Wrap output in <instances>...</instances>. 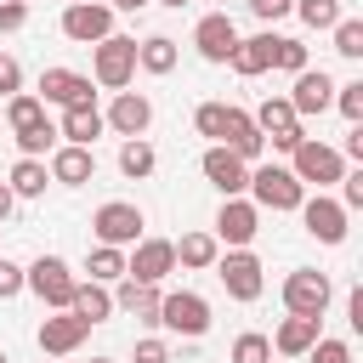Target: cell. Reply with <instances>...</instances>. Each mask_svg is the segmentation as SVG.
Returning <instances> with one entry per match:
<instances>
[{"label":"cell","mask_w":363,"mask_h":363,"mask_svg":"<svg viewBox=\"0 0 363 363\" xmlns=\"http://www.w3.org/2000/svg\"><path fill=\"white\" fill-rule=\"evenodd\" d=\"M153 323L182 335V340H199V335H210V301L193 295V289H170V295H159V318Z\"/></svg>","instance_id":"cell-4"},{"label":"cell","mask_w":363,"mask_h":363,"mask_svg":"<svg viewBox=\"0 0 363 363\" xmlns=\"http://www.w3.org/2000/svg\"><path fill=\"white\" fill-rule=\"evenodd\" d=\"M11 295H23V267L0 255V301H11Z\"/></svg>","instance_id":"cell-44"},{"label":"cell","mask_w":363,"mask_h":363,"mask_svg":"<svg viewBox=\"0 0 363 363\" xmlns=\"http://www.w3.org/2000/svg\"><path fill=\"white\" fill-rule=\"evenodd\" d=\"M255 233H261V210H255L244 193H238V199H221V210H216V244H227V250H250Z\"/></svg>","instance_id":"cell-11"},{"label":"cell","mask_w":363,"mask_h":363,"mask_svg":"<svg viewBox=\"0 0 363 363\" xmlns=\"http://www.w3.org/2000/svg\"><path fill=\"white\" fill-rule=\"evenodd\" d=\"M272 68H284V74H301V68H306V45H301V40H284V34H278Z\"/></svg>","instance_id":"cell-39"},{"label":"cell","mask_w":363,"mask_h":363,"mask_svg":"<svg viewBox=\"0 0 363 363\" xmlns=\"http://www.w3.org/2000/svg\"><path fill=\"white\" fill-rule=\"evenodd\" d=\"M85 272H91L96 284H119V278H125V250H113V244H96V250L85 255Z\"/></svg>","instance_id":"cell-32"},{"label":"cell","mask_w":363,"mask_h":363,"mask_svg":"<svg viewBox=\"0 0 363 363\" xmlns=\"http://www.w3.org/2000/svg\"><path fill=\"white\" fill-rule=\"evenodd\" d=\"M34 96H40L45 108H79V102H96V91H91V74H74V68H45Z\"/></svg>","instance_id":"cell-14"},{"label":"cell","mask_w":363,"mask_h":363,"mask_svg":"<svg viewBox=\"0 0 363 363\" xmlns=\"http://www.w3.org/2000/svg\"><path fill=\"white\" fill-rule=\"evenodd\" d=\"M289 11H301V23L306 28H335L346 11H340V0H295Z\"/></svg>","instance_id":"cell-34"},{"label":"cell","mask_w":363,"mask_h":363,"mask_svg":"<svg viewBox=\"0 0 363 363\" xmlns=\"http://www.w3.org/2000/svg\"><path fill=\"white\" fill-rule=\"evenodd\" d=\"M23 6H28V0H23Z\"/></svg>","instance_id":"cell-56"},{"label":"cell","mask_w":363,"mask_h":363,"mask_svg":"<svg viewBox=\"0 0 363 363\" xmlns=\"http://www.w3.org/2000/svg\"><path fill=\"white\" fill-rule=\"evenodd\" d=\"M216 255H221L216 233H182V244H176V267H193V272L216 267Z\"/></svg>","instance_id":"cell-26"},{"label":"cell","mask_w":363,"mask_h":363,"mask_svg":"<svg viewBox=\"0 0 363 363\" xmlns=\"http://www.w3.org/2000/svg\"><path fill=\"white\" fill-rule=\"evenodd\" d=\"M335 51L340 57H363V17H340L335 23Z\"/></svg>","instance_id":"cell-37"},{"label":"cell","mask_w":363,"mask_h":363,"mask_svg":"<svg viewBox=\"0 0 363 363\" xmlns=\"http://www.w3.org/2000/svg\"><path fill=\"white\" fill-rule=\"evenodd\" d=\"M11 91H23V62L11 51H0V96H11Z\"/></svg>","instance_id":"cell-41"},{"label":"cell","mask_w":363,"mask_h":363,"mask_svg":"<svg viewBox=\"0 0 363 363\" xmlns=\"http://www.w3.org/2000/svg\"><path fill=\"white\" fill-rule=\"evenodd\" d=\"M108 6H113V11H147L153 0H108Z\"/></svg>","instance_id":"cell-51"},{"label":"cell","mask_w":363,"mask_h":363,"mask_svg":"<svg viewBox=\"0 0 363 363\" xmlns=\"http://www.w3.org/2000/svg\"><path fill=\"white\" fill-rule=\"evenodd\" d=\"M17 199H40L45 187H51V170H45V159H17L11 164V182H6Z\"/></svg>","instance_id":"cell-27"},{"label":"cell","mask_w":363,"mask_h":363,"mask_svg":"<svg viewBox=\"0 0 363 363\" xmlns=\"http://www.w3.org/2000/svg\"><path fill=\"white\" fill-rule=\"evenodd\" d=\"M0 363H11V357H6V352H0Z\"/></svg>","instance_id":"cell-54"},{"label":"cell","mask_w":363,"mask_h":363,"mask_svg":"<svg viewBox=\"0 0 363 363\" xmlns=\"http://www.w3.org/2000/svg\"><path fill=\"white\" fill-rule=\"evenodd\" d=\"M306 357H312V363H357L346 340H323V335H318V340L306 346Z\"/></svg>","instance_id":"cell-40"},{"label":"cell","mask_w":363,"mask_h":363,"mask_svg":"<svg viewBox=\"0 0 363 363\" xmlns=\"http://www.w3.org/2000/svg\"><path fill=\"white\" fill-rule=\"evenodd\" d=\"M221 147H233L244 164H261V153H267V136H261V125L244 113V108H233L227 102V125H221Z\"/></svg>","instance_id":"cell-18"},{"label":"cell","mask_w":363,"mask_h":363,"mask_svg":"<svg viewBox=\"0 0 363 363\" xmlns=\"http://www.w3.org/2000/svg\"><path fill=\"white\" fill-rule=\"evenodd\" d=\"M85 335H91V323H85V318H74V312L40 318V329H34V340H40V352H45V357H68V352H79V346H85Z\"/></svg>","instance_id":"cell-15"},{"label":"cell","mask_w":363,"mask_h":363,"mask_svg":"<svg viewBox=\"0 0 363 363\" xmlns=\"http://www.w3.org/2000/svg\"><path fill=\"white\" fill-rule=\"evenodd\" d=\"M136 363H170V346L159 335H147V340H136Z\"/></svg>","instance_id":"cell-45"},{"label":"cell","mask_w":363,"mask_h":363,"mask_svg":"<svg viewBox=\"0 0 363 363\" xmlns=\"http://www.w3.org/2000/svg\"><path fill=\"white\" fill-rule=\"evenodd\" d=\"M289 108H295V119H312V113L335 108V79L323 68H301L295 85H289Z\"/></svg>","instance_id":"cell-16"},{"label":"cell","mask_w":363,"mask_h":363,"mask_svg":"<svg viewBox=\"0 0 363 363\" xmlns=\"http://www.w3.org/2000/svg\"><path fill=\"white\" fill-rule=\"evenodd\" d=\"M113 312H130L136 323H153V318H159V284L119 278V289H113Z\"/></svg>","instance_id":"cell-23"},{"label":"cell","mask_w":363,"mask_h":363,"mask_svg":"<svg viewBox=\"0 0 363 363\" xmlns=\"http://www.w3.org/2000/svg\"><path fill=\"white\" fill-rule=\"evenodd\" d=\"M130 74H136V40L130 34H108V40L91 45V79L102 91H125Z\"/></svg>","instance_id":"cell-3"},{"label":"cell","mask_w":363,"mask_h":363,"mask_svg":"<svg viewBox=\"0 0 363 363\" xmlns=\"http://www.w3.org/2000/svg\"><path fill=\"white\" fill-rule=\"evenodd\" d=\"M153 164H159L153 142H147V136H125V147H119V170H125L130 182H142V176H153Z\"/></svg>","instance_id":"cell-29"},{"label":"cell","mask_w":363,"mask_h":363,"mask_svg":"<svg viewBox=\"0 0 363 363\" xmlns=\"http://www.w3.org/2000/svg\"><path fill=\"white\" fill-rule=\"evenodd\" d=\"M74 267L62 261V255H40L34 267H23V289H34L51 312H68V295H74Z\"/></svg>","instance_id":"cell-5"},{"label":"cell","mask_w":363,"mask_h":363,"mask_svg":"<svg viewBox=\"0 0 363 363\" xmlns=\"http://www.w3.org/2000/svg\"><path fill=\"white\" fill-rule=\"evenodd\" d=\"M250 119L261 125V136H278V130H295V125H301V119H295V108H289V96H267Z\"/></svg>","instance_id":"cell-30"},{"label":"cell","mask_w":363,"mask_h":363,"mask_svg":"<svg viewBox=\"0 0 363 363\" xmlns=\"http://www.w3.org/2000/svg\"><path fill=\"white\" fill-rule=\"evenodd\" d=\"M62 6H74V0H62Z\"/></svg>","instance_id":"cell-55"},{"label":"cell","mask_w":363,"mask_h":363,"mask_svg":"<svg viewBox=\"0 0 363 363\" xmlns=\"http://www.w3.org/2000/svg\"><path fill=\"white\" fill-rule=\"evenodd\" d=\"M193 45H199V57H204V62H227V57H233V45H238V28H233V17H227V11H210V17H199V28H193Z\"/></svg>","instance_id":"cell-19"},{"label":"cell","mask_w":363,"mask_h":363,"mask_svg":"<svg viewBox=\"0 0 363 363\" xmlns=\"http://www.w3.org/2000/svg\"><path fill=\"white\" fill-rule=\"evenodd\" d=\"M340 204L346 210H363V170H346L340 176Z\"/></svg>","instance_id":"cell-42"},{"label":"cell","mask_w":363,"mask_h":363,"mask_svg":"<svg viewBox=\"0 0 363 363\" xmlns=\"http://www.w3.org/2000/svg\"><path fill=\"white\" fill-rule=\"evenodd\" d=\"M301 227L318 238V244H346V227H352V210L329 193H312L301 199Z\"/></svg>","instance_id":"cell-9"},{"label":"cell","mask_w":363,"mask_h":363,"mask_svg":"<svg viewBox=\"0 0 363 363\" xmlns=\"http://www.w3.org/2000/svg\"><path fill=\"white\" fill-rule=\"evenodd\" d=\"M199 170H204V182H210L221 199H238V193L250 187V164H244L233 147H221V142H210V147H204Z\"/></svg>","instance_id":"cell-13"},{"label":"cell","mask_w":363,"mask_h":363,"mask_svg":"<svg viewBox=\"0 0 363 363\" xmlns=\"http://www.w3.org/2000/svg\"><path fill=\"white\" fill-rule=\"evenodd\" d=\"M289 170H295V182H301V187L329 193V187L346 176V159H340V147H329V142H318V136H301V142H295V153H289Z\"/></svg>","instance_id":"cell-1"},{"label":"cell","mask_w":363,"mask_h":363,"mask_svg":"<svg viewBox=\"0 0 363 363\" xmlns=\"http://www.w3.org/2000/svg\"><path fill=\"white\" fill-rule=\"evenodd\" d=\"M250 204L255 210H301V199H306V187L295 182V170L289 164H250Z\"/></svg>","instance_id":"cell-2"},{"label":"cell","mask_w":363,"mask_h":363,"mask_svg":"<svg viewBox=\"0 0 363 363\" xmlns=\"http://www.w3.org/2000/svg\"><path fill=\"white\" fill-rule=\"evenodd\" d=\"M102 130H108V119H102V108H96V102L62 108V125H57V136H62V142H74V147H91Z\"/></svg>","instance_id":"cell-22"},{"label":"cell","mask_w":363,"mask_h":363,"mask_svg":"<svg viewBox=\"0 0 363 363\" xmlns=\"http://www.w3.org/2000/svg\"><path fill=\"white\" fill-rule=\"evenodd\" d=\"M221 125H227V102H199V108H193V130H199V136L221 142Z\"/></svg>","instance_id":"cell-35"},{"label":"cell","mask_w":363,"mask_h":363,"mask_svg":"<svg viewBox=\"0 0 363 363\" xmlns=\"http://www.w3.org/2000/svg\"><path fill=\"white\" fill-rule=\"evenodd\" d=\"M159 6H170V11H182V6H187V0H159Z\"/></svg>","instance_id":"cell-52"},{"label":"cell","mask_w":363,"mask_h":363,"mask_svg":"<svg viewBox=\"0 0 363 363\" xmlns=\"http://www.w3.org/2000/svg\"><path fill=\"white\" fill-rule=\"evenodd\" d=\"M233 363H272V340L255 335V329L238 335V340H233Z\"/></svg>","instance_id":"cell-36"},{"label":"cell","mask_w":363,"mask_h":363,"mask_svg":"<svg viewBox=\"0 0 363 363\" xmlns=\"http://www.w3.org/2000/svg\"><path fill=\"white\" fill-rule=\"evenodd\" d=\"M346 323H352V329L363 335V284H357V289L346 295Z\"/></svg>","instance_id":"cell-47"},{"label":"cell","mask_w":363,"mask_h":363,"mask_svg":"<svg viewBox=\"0 0 363 363\" xmlns=\"http://www.w3.org/2000/svg\"><path fill=\"white\" fill-rule=\"evenodd\" d=\"M216 278H221V289H227L233 301H261V289H267V267H261V255H250V250L216 255Z\"/></svg>","instance_id":"cell-6"},{"label":"cell","mask_w":363,"mask_h":363,"mask_svg":"<svg viewBox=\"0 0 363 363\" xmlns=\"http://www.w3.org/2000/svg\"><path fill=\"white\" fill-rule=\"evenodd\" d=\"M301 136H306V130H301V125H295V130H278V136H267V142H272V147H278V153H295V142H301Z\"/></svg>","instance_id":"cell-48"},{"label":"cell","mask_w":363,"mask_h":363,"mask_svg":"<svg viewBox=\"0 0 363 363\" xmlns=\"http://www.w3.org/2000/svg\"><path fill=\"white\" fill-rule=\"evenodd\" d=\"M11 136H17L23 159H45V153L57 147V125H51V119H34V125H23V130H11Z\"/></svg>","instance_id":"cell-31"},{"label":"cell","mask_w":363,"mask_h":363,"mask_svg":"<svg viewBox=\"0 0 363 363\" xmlns=\"http://www.w3.org/2000/svg\"><path fill=\"white\" fill-rule=\"evenodd\" d=\"M45 170H51V182H62V187H85V182L96 176V153H91V147H74V142H57Z\"/></svg>","instance_id":"cell-20"},{"label":"cell","mask_w":363,"mask_h":363,"mask_svg":"<svg viewBox=\"0 0 363 363\" xmlns=\"http://www.w3.org/2000/svg\"><path fill=\"white\" fill-rule=\"evenodd\" d=\"M289 6H295V0H250V11H255L261 23H278V17H289Z\"/></svg>","instance_id":"cell-46"},{"label":"cell","mask_w":363,"mask_h":363,"mask_svg":"<svg viewBox=\"0 0 363 363\" xmlns=\"http://www.w3.org/2000/svg\"><path fill=\"white\" fill-rule=\"evenodd\" d=\"M335 108H340L352 125H363V79H346V85H335Z\"/></svg>","instance_id":"cell-38"},{"label":"cell","mask_w":363,"mask_h":363,"mask_svg":"<svg viewBox=\"0 0 363 363\" xmlns=\"http://www.w3.org/2000/svg\"><path fill=\"white\" fill-rule=\"evenodd\" d=\"M142 227H147V216H142L136 204H125V199H108V204H96V216H91L96 244H113V250L136 244V238H142Z\"/></svg>","instance_id":"cell-7"},{"label":"cell","mask_w":363,"mask_h":363,"mask_svg":"<svg viewBox=\"0 0 363 363\" xmlns=\"http://www.w3.org/2000/svg\"><path fill=\"white\" fill-rule=\"evenodd\" d=\"M34 119H45V102H40L34 91H11V96H6V125L23 130V125H34Z\"/></svg>","instance_id":"cell-33"},{"label":"cell","mask_w":363,"mask_h":363,"mask_svg":"<svg viewBox=\"0 0 363 363\" xmlns=\"http://www.w3.org/2000/svg\"><path fill=\"white\" fill-rule=\"evenodd\" d=\"M272 51H278V34H238V45H233V74H244V79H255V74H267L272 68Z\"/></svg>","instance_id":"cell-21"},{"label":"cell","mask_w":363,"mask_h":363,"mask_svg":"<svg viewBox=\"0 0 363 363\" xmlns=\"http://www.w3.org/2000/svg\"><path fill=\"white\" fill-rule=\"evenodd\" d=\"M91 363H113V357H91Z\"/></svg>","instance_id":"cell-53"},{"label":"cell","mask_w":363,"mask_h":363,"mask_svg":"<svg viewBox=\"0 0 363 363\" xmlns=\"http://www.w3.org/2000/svg\"><path fill=\"white\" fill-rule=\"evenodd\" d=\"M318 323H323V318H301V312H289V318L278 323V335H272V352H278V357H306V346L323 335Z\"/></svg>","instance_id":"cell-24"},{"label":"cell","mask_w":363,"mask_h":363,"mask_svg":"<svg viewBox=\"0 0 363 363\" xmlns=\"http://www.w3.org/2000/svg\"><path fill=\"white\" fill-rule=\"evenodd\" d=\"M340 159H363V125H352V130H346V147H340Z\"/></svg>","instance_id":"cell-49"},{"label":"cell","mask_w":363,"mask_h":363,"mask_svg":"<svg viewBox=\"0 0 363 363\" xmlns=\"http://www.w3.org/2000/svg\"><path fill=\"white\" fill-rule=\"evenodd\" d=\"M68 312L74 318H85V323H108L113 318V295H108V284H74V295H68Z\"/></svg>","instance_id":"cell-25"},{"label":"cell","mask_w":363,"mask_h":363,"mask_svg":"<svg viewBox=\"0 0 363 363\" xmlns=\"http://www.w3.org/2000/svg\"><path fill=\"white\" fill-rule=\"evenodd\" d=\"M176 272V244L170 238H136L130 255H125V278L136 284H164Z\"/></svg>","instance_id":"cell-12"},{"label":"cell","mask_w":363,"mask_h":363,"mask_svg":"<svg viewBox=\"0 0 363 363\" xmlns=\"http://www.w3.org/2000/svg\"><path fill=\"white\" fill-rule=\"evenodd\" d=\"M102 119H108L113 136H147V125H153V102H147L142 91H113V108H108Z\"/></svg>","instance_id":"cell-17"},{"label":"cell","mask_w":363,"mask_h":363,"mask_svg":"<svg viewBox=\"0 0 363 363\" xmlns=\"http://www.w3.org/2000/svg\"><path fill=\"white\" fill-rule=\"evenodd\" d=\"M62 34H68L74 45L108 40V34H113V6H108V0H74V6H62Z\"/></svg>","instance_id":"cell-10"},{"label":"cell","mask_w":363,"mask_h":363,"mask_svg":"<svg viewBox=\"0 0 363 363\" xmlns=\"http://www.w3.org/2000/svg\"><path fill=\"white\" fill-rule=\"evenodd\" d=\"M11 210H17V193H11V187H6V182H0V221H6V216H11Z\"/></svg>","instance_id":"cell-50"},{"label":"cell","mask_w":363,"mask_h":363,"mask_svg":"<svg viewBox=\"0 0 363 363\" xmlns=\"http://www.w3.org/2000/svg\"><path fill=\"white\" fill-rule=\"evenodd\" d=\"M329 301H335V284H329L318 267H295V272L284 278V306H289V312H301V318H323Z\"/></svg>","instance_id":"cell-8"},{"label":"cell","mask_w":363,"mask_h":363,"mask_svg":"<svg viewBox=\"0 0 363 363\" xmlns=\"http://www.w3.org/2000/svg\"><path fill=\"white\" fill-rule=\"evenodd\" d=\"M136 68H147V74H170V68H176V40H170V34H147V40L136 45Z\"/></svg>","instance_id":"cell-28"},{"label":"cell","mask_w":363,"mask_h":363,"mask_svg":"<svg viewBox=\"0 0 363 363\" xmlns=\"http://www.w3.org/2000/svg\"><path fill=\"white\" fill-rule=\"evenodd\" d=\"M28 23V6L23 0H0V34H17Z\"/></svg>","instance_id":"cell-43"}]
</instances>
